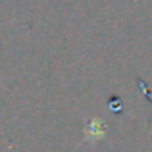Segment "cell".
<instances>
[{"mask_svg": "<svg viewBox=\"0 0 152 152\" xmlns=\"http://www.w3.org/2000/svg\"><path fill=\"white\" fill-rule=\"evenodd\" d=\"M89 131H91V133H87V137H89V139H94V141H96V139L104 137V125H102V121H100V119L91 121Z\"/></svg>", "mask_w": 152, "mask_h": 152, "instance_id": "obj_1", "label": "cell"}]
</instances>
